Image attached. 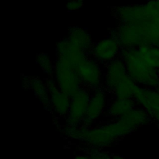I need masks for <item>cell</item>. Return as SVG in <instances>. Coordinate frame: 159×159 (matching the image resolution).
Masks as SVG:
<instances>
[{
    "label": "cell",
    "mask_w": 159,
    "mask_h": 159,
    "mask_svg": "<svg viewBox=\"0 0 159 159\" xmlns=\"http://www.w3.org/2000/svg\"><path fill=\"white\" fill-rule=\"evenodd\" d=\"M136 102L133 99H120L116 98L107 109L109 116L119 118L135 107Z\"/></svg>",
    "instance_id": "9a60e30c"
},
{
    "label": "cell",
    "mask_w": 159,
    "mask_h": 159,
    "mask_svg": "<svg viewBox=\"0 0 159 159\" xmlns=\"http://www.w3.org/2000/svg\"><path fill=\"white\" fill-rule=\"evenodd\" d=\"M137 49L140 57L148 66L155 70H159V47L145 45Z\"/></svg>",
    "instance_id": "2e32d148"
},
{
    "label": "cell",
    "mask_w": 159,
    "mask_h": 159,
    "mask_svg": "<svg viewBox=\"0 0 159 159\" xmlns=\"http://www.w3.org/2000/svg\"><path fill=\"white\" fill-rule=\"evenodd\" d=\"M56 52L57 58L65 60L75 70L87 59V53L72 45L67 38L57 42Z\"/></svg>",
    "instance_id": "ba28073f"
},
{
    "label": "cell",
    "mask_w": 159,
    "mask_h": 159,
    "mask_svg": "<svg viewBox=\"0 0 159 159\" xmlns=\"http://www.w3.org/2000/svg\"><path fill=\"white\" fill-rule=\"evenodd\" d=\"M122 48H137L145 45H151L145 30L135 24L120 23L116 30Z\"/></svg>",
    "instance_id": "277c9868"
},
{
    "label": "cell",
    "mask_w": 159,
    "mask_h": 159,
    "mask_svg": "<svg viewBox=\"0 0 159 159\" xmlns=\"http://www.w3.org/2000/svg\"><path fill=\"white\" fill-rule=\"evenodd\" d=\"M130 132L147 124L151 118L143 108H134L117 119Z\"/></svg>",
    "instance_id": "7c38bea8"
},
{
    "label": "cell",
    "mask_w": 159,
    "mask_h": 159,
    "mask_svg": "<svg viewBox=\"0 0 159 159\" xmlns=\"http://www.w3.org/2000/svg\"><path fill=\"white\" fill-rule=\"evenodd\" d=\"M45 84L50 94V104L55 112L60 116H67L71 98L59 89L52 78H48Z\"/></svg>",
    "instance_id": "30bf717a"
},
{
    "label": "cell",
    "mask_w": 159,
    "mask_h": 159,
    "mask_svg": "<svg viewBox=\"0 0 159 159\" xmlns=\"http://www.w3.org/2000/svg\"><path fill=\"white\" fill-rule=\"evenodd\" d=\"M90 96L87 90L80 89L71 97L70 105L66 116L68 126L78 127L83 121L88 107Z\"/></svg>",
    "instance_id": "8992f818"
},
{
    "label": "cell",
    "mask_w": 159,
    "mask_h": 159,
    "mask_svg": "<svg viewBox=\"0 0 159 159\" xmlns=\"http://www.w3.org/2000/svg\"><path fill=\"white\" fill-rule=\"evenodd\" d=\"M27 81L31 90L34 92V95L39 99L40 102L46 106L50 104V100L48 96L49 93L46 84L40 79L35 77L30 78Z\"/></svg>",
    "instance_id": "ac0fdd59"
},
{
    "label": "cell",
    "mask_w": 159,
    "mask_h": 159,
    "mask_svg": "<svg viewBox=\"0 0 159 159\" xmlns=\"http://www.w3.org/2000/svg\"><path fill=\"white\" fill-rule=\"evenodd\" d=\"M127 75L124 63L121 59L116 58L110 61L106 75L105 83L107 88L112 92Z\"/></svg>",
    "instance_id": "4fadbf2b"
},
{
    "label": "cell",
    "mask_w": 159,
    "mask_h": 159,
    "mask_svg": "<svg viewBox=\"0 0 159 159\" xmlns=\"http://www.w3.org/2000/svg\"><path fill=\"white\" fill-rule=\"evenodd\" d=\"M83 6L82 1H71L68 2L66 5V8L69 11H78L81 9Z\"/></svg>",
    "instance_id": "44dd1931"
},
{
    "label": "cell",
    "mask_w": 159,
    "mask_h": 159,
    "mask_svg": "<svg viewBox=\"0 0 159 159\" xmlns=\"http://www.w3.org/2000/svg\"><path fill=\"white\" fill-rule=\"evenodd\" d=\"M37 63L40 66L43 72L48 75L53 73V68L52 61L47 54L40 53L37 55Z\"/></svg>",
    "instance_id": "ffe728a7"
},
{
    "label": "cell",
    "mask_w": 159,
    "mask_h": 159,
    "mask_svg": "<svg viewBox=\"0 0 159 159\" xmlns=\"http://www.w3.org/2000/svg\"><path fill=\"white\" fill-rule=\"evenodd\" d=\"M75 70L81 84L94 89L99 88L101 80V70L96 60L87 58Z\"/></svg>",
    "instance_id": "9c48e42d"
},
{
    "label": "cell",
    "mask_w": 159,
    "mask_h": 159,
    "mask_svg": "<svg viewBox=\"0 0 159 159\" xmlns=\"http://www.w3.org/2000/svg\"><path fill=\"white\" fill-rule=\"evenodd\" d=\"M138 84L127 75L117 85L112 91L116 98L120 99H133Z\"/></svg>",
    "instance_id": "e0dca14e"
},
{
    "label": "cell",
    "mask_w": 159,
    "mask_h": 159,
    "mask_svg": "<svg viewBox=\"0 0 159 159\" xmlns=\"http://www.w3.org/2000/svg\"><path fill=\"white\" fill-rule=\"evenodd\" d=\"M73 159H93L89 154H79L73 158Z\"/></svg>",
    "instance_id": "7402d4cb"
},
{
    "label": "cell",
    "mask_w": 159,
    "mask_h": 159,
    "mask_svg": "<svg viewBox=\"0 0 159 159\" xmlns=\"http://www.w3.org/2000/svg\"><path fill=\"white\" fill-rule=\"evenodd\" d=\"M66 134L86 143L88 147L102 149L111 146L116 140L102 126L89 128L88 126H68L65 129Z\"/></svg>",
    "instance_id": "7a4b0ae2"
},
{
    "label": "cell",
    "mask_w": 159,
    "mask_h": 159,
    "mask_svg": "<svg viewBox=\"0 0 159 159\" xmlns=\"http://www.w3.org/2000/svg\"><path fill=\"white\" fill-rule=\"evenodd\" d=\"M67 39L70 42L86 53L91 52L93 48L92 39L89 33L84 29L73 26L69 29Z\"/></svg>",
    "instance_id": "5bb4252c"
},
{
    "label": "cell",
    "mask_w": 159,
    "mask_h": 159,
    "mask_svg": "<svg viewBox=\"0 0 159 159\" xmlns=\"http://www.w3.org/2000/svg\"><path fill=\"white\" fill-rule=\"evenodd\" d=\"M106 102V94L101 88L95 89L90 99L83 123L88 126L94 122L102 114Z\"/></svg>",
    "instance_id": "8fae6325"
},
{
    "label": "cell",
    "mask_w": 159,
    "mask_h": 159,
    "mask_svg": "<svg viewBox=\"0 0 159 159\" xmlns=\"http://www.w3.org/2000/svg\"><path fill=\"white\" fill-rule=\"evenodd\" d=\"M103 129L116 140L124 137L130 132L117 119L101 125Z\"/></svg>",
    "instance_id": "d6986e66"
},
{
    "label": "cell",
    "mask_w": 159,
    "mask_h": 159,
    "mask_svg": "<svg viewBox=\"0 0 159 159\" xmlns=\"http://www.w3.org/2000/svg\"><path fill=\"white\" fill-rule=\"evenodd\" d=\"M120 55L127 75L135 83L149 88H159V71L141 59L137 48H122Z\"/></svg>",
    "instance_id": "6da1fadb"
},
{
    "label": "cell",
    "mask_w": 159,
    "mask_h": 159,
    "mask_svg": "<svg viewBox=\"0 0 159 159\" xmlns=\"http://www.w3.org/2000/svg\"><path fill=\"white\" fill-rule=\"evenodd\" d=\"M120 48L115 31L114 34L96 42L93 46L91 52L96 61L110 62L116 59V56L120 53Z\"/></svg>",
    "instance_id": "52a82bcc"
},
{
    "label": "cell",
    "mask_w": 159,
    "mask_h": 159,
    "mask_svg": "<svg viewBox=\"0 0 159 159\" xmlns=\"http://www.w3.org/2000/svg\"><path fill=\"white\" fill-rule=\"evenodd\" d=\"M135 102L142 106L159 125V90L143 88L138 85L133 97Z\"/></svg>",
    "instance_id": "5b68a950"
},
{
    "label": "cell",
    "mask_w": 159,
    "mask_h": 159,
    "mask_svg": "<svg viewBox=\"0 0 159 159\" xmlns=\"http://www.w3.org/2000/svg\"><path fill=\"white\" fill-rule=\"evenodd\" d=\"M53 73L59 89L70 98L81 89V82L76 70L65 60L57 58Z\"/></svg>",
    "instance_id": "3957f363"
}]
</instances>
